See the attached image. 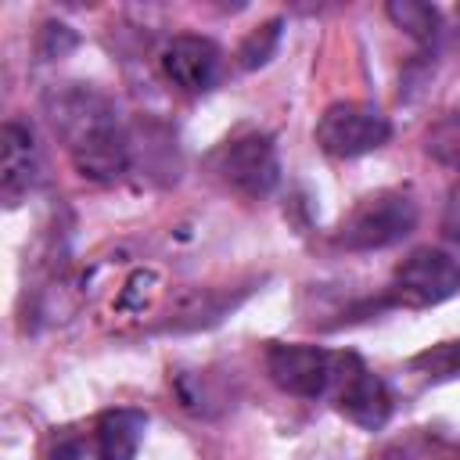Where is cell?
Returning <instances> with one entry per match:
<instances>
[{
	"label": "cell",
	"instance_id": "obj_1",
	"mask_svg": "<svg viewBox=\"0 0 460 460\" xmlns=\"http://www.w3.org/2000/svg\"><path fill=\"white\" fill-rule=\"evenodd\" d=\"M413 226H417V201L402 190H377L345 216L338 241L352 252H370L402 241L406 234H413Z\"/></svg>",
	"mask_w": 460,
	"mask_h": 460
},
{
	"label": "cell",
	"instance_id": "obj_2",
	"mask_svg": "<svg viewBox=\"0 0 460 460\" xmlns=\"http://www.w3.org/2000/svg\"><path fill=\"white\" fill-rule=\"evenodd\" d=\"M327 392L334 395V406L363 431H377L392 417L388 385L356 352H338L331 359V388Z\"/></svg>",
	"mask_w": 460,
	"mask_h": 460
},
{
	"label": "cell",
	"instance_id": "obj_3",
	"mask_svg": "<svg viewBox=\"0 0 460 460\" xmlns=\"http://www.w3.org/2000/svg\"><path fill=\"white\" fill-rule=\"evenodd\" d=\"M392 137V122L381 108L363 101H334L316 122V144L334 158H359L377 151Z\"/></svg>",
	"mask_w": 460,
	"mask_h": 460
},
{
	"label": "cell",
	"instance_id": "obj_4",
	"mask_svg": "<svg viewBox=\"0 0 460 460\" xmlns=\"http://www.w3.org/2000/svg\"><path fill=\"white\" fill-rule=\"evenodd\" d=\"M216 172L223 176V183H230L237 194L244 198H262L277 187L280 180V162H277V147L266 133H244L230 144H223V151L216 155Z\"/></svg>",
	"mask_w": 460,
	"mask_h": 460
},
{
	"label": "cell",
	"instance_id": "obj_5",
	"mask_svg": "<svg viewBox=\"0 0 460 460\" xmlns=\"http://www.w3.org/2000/svg\"><path fill=\"white\" fill-rule=\"evenodd\" d=\"M395 298L406 305H435L460 291V262L438 248H417L395 266Z\"/></svg>",
	"mask_w": 460,
	"mask_h": 460
},
{
	"label": "cell",
	"instance_id": "obj_6",
	"mask_svg": "<svg viewBox=\"0 0 460 460\" xmlns=\"http://www.w3.org/2000/svg\"><path fill=\"white\" fill-rule=\"evenodd\" d=\"M331 352L316 349V345H270L266 352V370L273 377V385L288 395H298V399H316L331 388Z\"/></svg>",
	"mask_w": 460,
	"mask_h": 460
},
{
	"label": "cell",
	"instance_id": "obj_7",
	"mask_svg": "<svg viewBox=\"0 0 460 460\" xmlns=\"http://www.w3.org/2000/svg\"><path fill=\"white\" fill-rule=\"evenodd\" d=\"M68 155H72V165L79 169V176L111 183L129 169L133 147H129V137L122 133V126L111 119V122H101V126L86 129L83 137H75L68 144Z\"/></svg>",
	"mask_w": 460,
	"mask_h": 460
},
{
	"label": "cell",
	"instance_id": "obj_8",
	"mask_svg": "<svg viewBox=\"0 0 460 460\" xmlns=\"http://www.w3.org/2000/svg\"><path fill=\"white\" fill-rule=\"evenodd\" d=\"M219 47L205 36H172L165 47H162V72L172 86L187 90V93H201V90H212V83L219 79Z\"/></svg>",
	"mask_w": 460,
	"mask_h": 460
},
{
	"label": "cell",
	"instance_id": "obj_9",
	"mask_svg": "<svg viewBox=\"0 0 460 460\" xmlns=\"http://www.w3.org/2000/svg\"><path fill=\"white\" fill-rule=\"evenodd\" d=\"M47 111H50L54 129H58L68 144H72L75 137H83L86 129H93V126L115 119L108 97L97 93V90L86 86V83H65V86H58V90H50V93H47Z\"/></svg>",
	"mask_w": 460,
	"mask_h": 460
},
{
	"label": "cell",
	"instance_id": "obj_10",
	"mask_svg": "<svg viewBox=\"0 0 460 460\" xmlns=\"http://www.w3.org/2000/svg\"><path fill=\"white\" fill-rule=\"evenodd\" d=\"M40 176V147L32 140V129L22 122H4L0 129V198L7 205H18Z\"/></svg>",
	"mask_w": 460,
	"mask_h": 460
},
{
	"label": "cell",
	"instance_id": "obj_11",
	"mask_svg": "<svg viewBox=\"0 0 460 460\" xmlns=\"http://www.w3.org/2000/svg\"><path fill=\"white\" fill-rule=\"evenodd\" d=\"M144 410H108L97 417V449L104 460H133L144 442Z\"/></svg>",
	"mask_w": 460,
	"mask_h": 460
},
{
	"label": "cell",
	"instance_id": "obj_12",
	"mask_svg": "<svg viewBox=\"0 0 460 460\" xmlns=\"http://www.w3.org/2000/svg\"><path fill=\"white\" fill-rule=\"evenodd\" d=\"M388 18L395 22V29H402L420 47H431L442 36V14L431 4H420V0H392L388 4Z\"/></svg>",
	"mask_w": 460,
	"mask_h": 460
},
{
	"label": "cell",
	"instance_id": "obj_13",
	"mask_svg": "<svg viewBox=\"0 0 460 460\" xmlns=\"http://www.w3.org/2000/svg\"><path fill=\"white\" fill-rule=\"evenodd\" d=\"M377 460H460V446L431 431H410L406 438H395L392 446H385Z\"/></svg>",
	"mask_w": 460,
	"mask_h": 460
},
{
	"label": "cell",
	"instance_id": "obj_14",
	"mask_svg": "<svg viewBox=\"0 0 460 460\" xmlns=\"http://www.w3.org/2000/svg\"><path fill=\"white\" fill-rule=\"evenodd\" d=\"M428 155L449 169H460V104L449 108L428 129Z\"/></svg>",
	"mask_w": 460,
	"mask_h": 460
},
{
	"label": "cell",
	"instance_id": "obj_15",
	"mask_svg": "<svg viewBox=\"0 0 460 460\" xmlns=\"http://www.w3.org/2000/svg\"><path fill=\"white\" fill-rule=\"evenodd\" d=\"M280 29H284L280 18H270V22H262L259 29H252V32L244 36V43L237 47L241 68H262V65L273 58L277 43H280Z\"/></svg>",
	"mask_w": 460,
	"mask_h": 460
},
{
	"label": "cell",
	"instance_id": "obj_16",
	"mask_svg": "<svg viewBox=\"0 0 460 460\" xmlns=\"http://www.w3.org/2000/svg\"><path fill=\"white\" fill-rule=\"evenodd\" d=\"M417 370H424L428 377H456L460 374V341H442L428 352H420L413 359Z\"/></svg>",
	"mask_w": 460,
	"mask_h": 460
},
{
	"label": "cell",
	"instance_id": "obj_17",
	"mask_svg": "<svg viewBox=\"0 0 460 460\" xmlns=\"http://www.w3.org/2000/svg\"><path fill=\"white\" fill-rule=\"evenodd\" d=\"M50 460H104V456H101L97 446H90V442H83V438H65V442L54 446Z\"/></svg>",
	"mask_w": 460,
	"mask_h": 460
},
{
	"label": "cell",
	"instance_id": "obj_18",
	"mask_svg": "<svg viewBox=\"0 0 460 460\" xmlns=\"http://www.w3.org/2000/svg\"><path fill=\"white\" fill-rule=\"evenodd\" d=\"M446 234L460 241V190H456V194H453V201H449V216H446Z\"/></svg>",
	"mask_w": 460,
	"mask_h": 460
}]
</instances>
